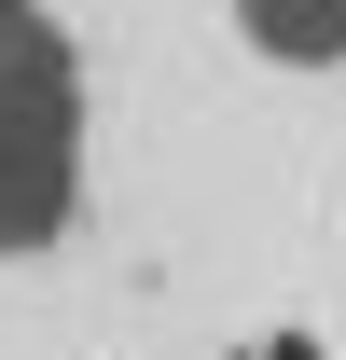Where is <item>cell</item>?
Masks as SVG:
<instances>
[{
  "label": "cell",
  "instance_id": "cell-1",
  "mask_svg": "<svg viewBox=\"0 0 346 360\" xmlns=\"http://www.w3.org/2000/svg\"><path fill=\"white\" fill-rule=\"evenodd\" d=\"M84 139H97L84 42L56 28V0H0V264H28V250L70 236Z\"/></svg>",
  "mask_w": 346,
  "mask_h": 360
},
{
  "label": "cell",
  "instance_id": "cell-2",
  "mask_svg": "<svg viewBox=\"0 0 346 360\" xmlns=\"http://www.w3.org/2000/svg\"><path fill=\"white\" fill-rule=\"evenodd\" d=\"M222 28L263 56V70H346V0H222Z\"/></svg>",
  "mask_w": 346,
  "mask_h": 360
}]
</instances>
